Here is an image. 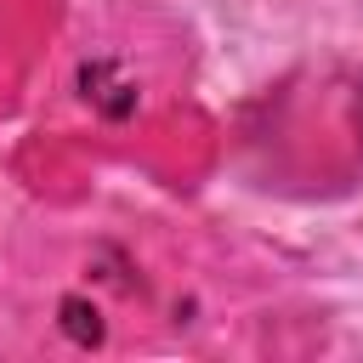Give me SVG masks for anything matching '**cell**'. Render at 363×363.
<instances>
[{
	"label": "cell",
	"instance_id": "6da1fadb",
	"mask_svg": "<svg viewBox=\"0 0 363 363\" xmlns=\"http://www.w3.org/2000/svg\"><path fill=\"white\" fill-rule=\"evenodd\" d=\"M62 329L74 340H102V323H96V312L85 301H62Z\"/></svg>",
	"mask_w": 363,
	"mask_h": 363
}]
</instances>
